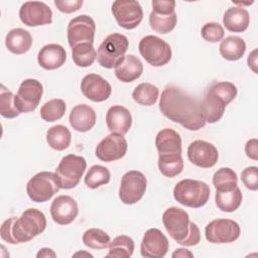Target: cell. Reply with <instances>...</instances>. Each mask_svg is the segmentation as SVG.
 <instances>
[{
  "mask_svg": "<svg viewBox=\"0 0 258 258\" xmlns=\"http://www.w3.org/2000/svg\"><path fill=\"white\" fill-rule=\"evenodd\" d=\"M159 110L166 118L190 131H198L206 125L201 103L174 86L162 91Z\"/></svg>",
  "mask_w": 258,
  "mask_h": 258,
  "instance_id": "1",
  "label": "cell"
},
{
  "mask_svg": "<svg viewBox=\"0 0 258 258\" xmlns=\"http://www.w3.org/2000/svg\"><path fill=\"white\" fill-rule=\"evenodd\" d=\"M46 228L44 214L37 209L25 210L19 218L11 217L4 221L0 235L3 241L9 244L29 242Z\"/></svg>",
  "mask_w": 258,
  "mask_h": 258,
  "instance_id": "2",
  "label": "cell"
},
{
  "mask_svg": "<svg viewBox=\"0 0 258 258\" xmlns=\"http://www.w3.org/2000/svg\"><path fill=\"white\" fill-rule=\"evenodd\" d=\"M162 223L170 237L182 246H195L201 241L199 227L189 221L188 214L180 208L166 209L162 215Z\"/></svg>",
  "mask_w": 258,
  "mask_h": 258,
  "instance_id": "3",
  "label": "cell"
},
{
  "mask_svg": "<svg viewBox=\"0 0 258 258\" xmlns=\"http://www.w3.org/2000/svg\"><path fill=\"white\" fill-rule=\"evenodd\" d=\"M209 185L201 180L185 178L178 181L173 188L174 200L182 206L188 208H201L210 199Z\"/></svg>",
  "mask_w": 258,
  "mask_h": 258,
  "instance_id": "4",
  "label": "cell"
},
{
  "mask_svg": "<svg viewBox=\"0 0 258 258\" xmlns=\"http://www.w3.org/2000/svg\"><path fill=\"white\" fill-rule=\"evenodd\" d=\"M128 38L121 33L109 34L97 50V60L105 69L115 68L125 56L128 49Z\"/></svg>",
  "mask_w": 258,
  "mask_h": 258,
  "instance_id": "5",
  "label": "cell"
},
{
  "mask_svg": "<svg viewBox=\"0 0 258 258\" xmlns=\"http://www.w3.org/2000/svg\"><path fill=\"white\" fill-rule=\"evenodd\" d=\"M60 184L55 173L50 171H40L33 175L26 184L28 198L34 203H44L49 201L58 190Z\"/></svg>",
  "mask_w": 258,
  "mask_h": 258,
  "instance_id": "6",
  "label": "cell"
},
{
  "mask_svg": "<svg viewBox=\"0 0 258 258\" xmlns=\"http://www.w3.org/2000/svg\"><path fill=\"white\" fill-rule=\"evenodd\" d=\"M86 167L87 162L83 156L69 154L62 157L54 172L58 178L60 188L70 189L76 187L79 184Z\"/></svg>",
  "mask_w": 258,
  "mask_h": 258,
  "instance_id": "7",
  "label": "cell"
},
{
  "mask_svg": "<svg viewBox=\"0 0 258 258\" xmlns=\"http://www.w3.org/2000/svg\"><path fill=\"white\" fill-rule=\"evenodd\" d=\"M138 48L142 57L153 67H162L171 59L170 45L155 35L142 37Z\"/></svg>",
  "mask_w": 258,
  "mask_h": 258,
  "instance_id": "8",
  "label": "cell"
},
{
  "mask_svg": "<svg viewBox=\"0 0 258 258\" xmlns=\"http://www.w3.org/2000/svg\"><path fill=\"white\" fill-rule=\"evenodd\" d=\"M147 179L138 170L127 171L121 179L119 187V198L125 205L136 204L143 197L146 190Z\"/></svg>",
  "mask_w": 258,
  "mask_h": 258,
  "instance_id": "9",
  "label": "cell"
},
{
  "mask_svg": "<svg viewBox=\"0 0 258 258\" xmlns=\"http://www.w3.org/2000/svg\"><path fill=\"white\" fill-rule=\"evenodd\" d=\"M240 233L239 224L230 219L213 220L205 229L206 239L213 244L232 243L239 238Z\"/></svg>",
  "mask_w": 258,
  "mask_h": 258,
  "instance_id": "10",
  "label": "cell"
},
{
  "mask_svg": "<svg viewBox=\"0 0 258 258\" xmlns=\"http://www.w3.org/2000/svg\"><path fill=\"white\" fill-rule=\"evenodd\" d=\"M43 93L42 84L35 79L24 80L17 91L14 98V103L20 113H28L34 111Z\"/></svg>",
  "mask_w": 258,
  "mask_h": 258,
  "instance_id": "11",
  "label": "cell"
},
{
  "mask_svg": "<svg viewBox=\"0 0 258 258\" xmlns=\"http://www.w3.org/2000/svg\"><path fill=\"white\" fill-rule=\"evenodd\" d=\"M112 13L117 23L125 29L136 28L143 19V10L138 1L116 0L112 4Z\"/></svg>",
  "mask_w": 258,
  "mask_h": 258,
  "instance_id": "12",
  "label": "cell"
},
{
  "mask_svg": "<svg viewBox=\"0 0 258 258\" xmlns=\"http://www.w3.org/2000/svg\"><path fill=\"white\" fill-rule=\"evenodd\" d=\"M96 24L92 17L88 15H79L73 18L68 25V41L70 46L94 42Z\"/></svg>",
  "mask_w": 258,
  "mask_h": 258,
  "instance_id": "13",
  "label": "cell"
},
{
  "mask_svg": "<svg viewBox=\"0 0 258 258\" xmlns=\"http://www.w3.org/2000/svg\"><path fill=\"white\" fill-rule=\"evenodd\" d=\"M19 18L30 27L46 25L52 21V11L44 2L27 1L19 9Z\"/></svg>",
  "mask_w": 258,
  "mask_h": 258,
  "instance_id": "14",
  "label": "cell"
},
{
  "mask_svg": "<svg viewBox=\"0 0 258 258\" xmlns=\"http://www.w3.org/2000/svg\"><path fill=\"white\" fill-rule=\"evenodd\" d=\"M127 148V141L123 135L111 133L98 143L95 153L100 160L111 162L121 159L126 154Z\"/></svg>",
  "mask_w": 258,
  "mask_h": 258,
  "instance_id": "15",
  "label": "cell"
},
{
  "mask_svg": "<svg viewBox=\"0 0 258 258\" xmlns=\"http://www.w3.org/2000/svg\"><path fill=\"white\" fill-rule=\"evenodd\" d=\"M187 157L196 166L210 168L217 163L219 153L215 145L212 143L205 140H195L188 145Z\"/></svg>",
  "mask_w": 258,
  "mask_h": 258,
  "instance_id": "16",
  "label": "cell"
},
{
  "mask_svg": "<svg viewBox=\"0 0 258 258\" xmlns=\"http://www.w3.org/2000/svg\"><path fill=\"white\" fill-rule=\"evenodd\" d=\"M169 248V242L166 236L158 229H148L141 242L140 252L146 258H162L166 255Z\"/></svg>",
  "mask_w": 258,
  "mask_h": 258,
  "instance_id": "17",
  "label": "cell"
},
{
  "mask_svg": "<svg viewBox=\"0 0 258 258\" xmlns=\"http://www.w3.org/2000/svg\"><path fill=\"white\" fill-rule=\"evenodd\" d=\"M83 95L93 102L106 101L112 93V87L108 81L97 74L86 75L81 82Z\"/></svg>",
  "mask_w": 258,
  "mask_h": 258,
  "instance_id": "18",
  "label": "cell"
},
{
  "mask_svg": "<svg viewBox=\"0 0 258 258\" xmlns=\"http://www.w3.org/2000/svg\"><path fill=\"white\" fill-rule=\"evenodd\" d=\"M79 214V206L71 196L61 195L56 197L50 206V215L54 223L58 225L71 224Z\"/></svg>",
  "mask_w": 258,
  "mask_h": 258,
  "instance_id": "19",
  "label": "cell"
},
{
  "mask_svg": "<svg viewBox=\"0 0 258 258\" xmlns=\"http://www.w3.org/2000/svg\"><path fill=\"white\" fill-rule=\"evenodd\" d=\"M158 156H174L181 154V138L173 129H161L155 137Z\"/></svg>",
  "mask_w": 258,
  "mask_h": 258,
  "instance_id": "20",
  "label": "cell"
},
{
  "mask_svg": "<svg viewBox=\"0 0 258 258\" xmlns=\"http://www.w3.org/2000/svg\"><path fill=\"white\" fill-rule=\"evenodd\" d=\"M106 123L111 133L124 135L131 128L132 116L127 108L121 105H115L107 111Z\"/></svg>",
  "mask_w": 258,
  "mask_h": 258,
  "instance_id": "21",
  "label": "cell"
},
{
  "mask_svg": "<svg viewBox=\"0 0 258 258\" xmlns=\"http://www.w3.org/2000/svg\"><path fill=\"white\" fill-rule=\"evenodd\" d=\"M67 60V52L64 48L56 43L44 45L37 54L38 64L44 70H56L64 64Z\"/></svg>",
  "mask_w": 258,
  "mask_h": 258,
  "instance_id": "22",
  "label": "cell"
},
{
  "mask_svg": "<svg viewBox=\"0 0 258 258\" xmlns=\"http://www.w3.org/2000/svg\"><path fill=\"white\" fill-rule=\"evenodd\" d=\"M97 116L95 110L86 104H80L71 111L69 121L73 129L78 132H87L96 124Z\"/></svg>",
  "mask_w": 258,
  "mask_h": 258,
  "instance_id": "23",
  "label": "cell"
},
{
  "mask_svg": "<svg viewBox=\"0 0 258 258\" xmlns=\"http://www.w3.org/2000/svg\"><path fill=\"white\" fill-rule=\"evenodd\" d=\"M142 73L143 64L141 60L133 54L125 55L115 67V76L123 83H131L137 80Z\"/></svg>",
  "mask_w": 258,
  "mask_h": 258,
  "instance_id": "24",
  "label": "cell"
},
{
  "mask_svg": "<svg viewBox=\"0 0 258 258\" xmlns=\"http://www.w3.org/2000/svg\"><path fill=\"white\" fill-rule=\"evenodd\" d=\"M223 23L226 29L231 32H243L249 26L250 16L242 6L230 7L224 13Z\"/></svg>",
  "mask_w": 258,
  "mask_h": 258,
  "instance_id": "25",
  "label": "cell"
},
{
  "mask_svg": "<svg viewBox=\"0 0 258 258\" xmlns=\"http://www.w3.org/2000/svg\"><path fill=\"white\" fill-rule=\"evenodd\" d=\"M5 45L10 52L14 54H23L30 49L32 45V36L23 28H13L6 34Z\"/></svg>",
  "mask_w": 258,
  "mask_h": 258,
  "instance_id": "26",
  "label": "cell"
},
{
  "mask_svg": "<svg viewBox=\"0 0 258 258\" xmlns=\"http://www.w3.org/2000/svg\"><path fill=\"white\" fill-rule=\"evenodd\" d=\"M226 107L227 104L221 98L208 91L201 103L203 117L208 123L218 122L223 117Z\"/></svg>",
  "mask_w": 258,
  "mask_h": 258,
  "instance_id": "27",
  "label": "cell"
},
{
  "mask_svg": "<svg viewBox=\"0 0 258 258\" xmlns=\"http://www.w3.org/2000/svg\"><path fill=\"white\" fill-rule=\"evenodd\" d=\"M242 199V192L238 186L229 190H216V206L225 213L236 211L241 206Z\"/></svg>",
  "mask_w": 258,
  "mask_h": 258,
  "instance_id": "28",
  "label": "cell"
},
{
  "mask_svg": "<svg viewBox=\"0 0 258 258\" xmlns=\"http://www.w3.org/2000/svg\"><path fill=\"white\" fill-rule=\"evenodd\" d=\"M219 50L225 59L235 61L244 55L246 51V43L241 37L231 35L222 40Z\"/></svg>",
  "mask_w": 258,
  "mask_h": 258,
  "instance_id": "29",
  "label": "cell"
},
{
  "mask_svg": "<svg viewBox=\"0 0 258 258\" xmlns=\"http://www.w3.org/2000/svg\"><path fill=\"white\" fill-rule=\"evenodd\" d=\"M72 141L70 130L63 125H54L46 132V142L54 150L61 151L67 149Z\"/></svg>",
  "mask_w": 258,
  "mask_h": 258,
  "instance_id": "30",
  "label": "cell"
},
{
  "mask_svg": "<svg viewBox=\"0 0 258 258\" xmlns=\"http://www.w3.org/2000/svg\"><path fill=\"white\" fill-rule=\"evenodd\" d=\"M177 16L174 12H156L151 11L149 15L150 27L157 33L166 34L170 32L176 24Z\"/></svg>",
  "mask_w": 258,
  "mask_h": 258,
  "instance_id": "31",
  "label": "cell"
},
{
  "mask_svg": "<svg viewBox=\"0 0 258 258\" xmlns=\"http://www.w3.org/2000/svg\"><path fill=\"white\" fill-rule=\"evenodd\" d=\"M134 252V241L126 235H120L113 239L109 244L107 257L129 258Z\"/></svg>",
  "mask_w": 258,
  "mask_h": 258,
  "instance_id": "32",
  "label": "cell"
},
{
  "mask_svg": "<svg viewBox=\"0 0 258 258\" xmlns=\"http://www.w3.org/2000/svg\"><path fill=\"white\" fill-rule=\"evenodd\" d=\"M159 95V90L156 86L149 83H142L138 85L133 93V100L142 106H152L156 103Z\"/></svg>",
  "mask_w": 258,
  "mask_h": 258,
  "instance_id": "33",
  "label": "cell"
},
{
  "mask_svg": "<svg viewBox=\"0 0 258 258\" xmlns=\"http://www.w3.org/2000/svg\"><path fill=\"white\" fill-rule=\"evenodd\" d=\"M72 57L74 62L81 68H87L93 64L97 57V52L93 43H81L72 48Z\"/></svg>",
  "mask_w": 258,
  "mask_h": 258,
  "instance_id": "34",
  "label": "cell"
},
{
  "mask_svg": "<svg viewBox=\"0 0 258 258\" xmlns=\"http://www.w3.org/2000/svg\"><path fill=\"white\" fill-rule=\"evenodd\" d=\"M236 172L229 167L218 169L213 175V184L216 190H229L238 186Z\"/></svg>",
  "mask_w": 258,
  "mask_h": 258,
  "instance_id": "35",
  "label": "cell"
},
{
  "mask_svg": "<svg viewBox=\"0 0 258 258\" xmlns=\"http://www.w3.org/2000/svg\"><path fill=\"white\" fill-rule=\"evenodd\" d=\"M82 240L87 247L97 250L107 248L111 242L110 236L105 231L98 228H91L87 230L84 233Z\"/></svg>",
  "mask_w": 258,
  "mask_h": 258,
  "instance_id": "36",
  "label": "cell"
},
{
  "mask_svg": "<svg viewBox=\"0 0 258 258\" xmlns=\"http://www.w3.org/2000/svg\"><path fill=\"white\" fill-rule=\"evenodd\" d=\"M158 169L166 177H174L181 173L183 160L181 155L158 156Z\"/></svg>",
  "mask_w": 258,
  "mask_h": 258,
  "instance_id": "37",
  "label": "cell"
},
{
  "mask_svg": "<svg viewBox=\"0 0 258 258\" xmlns=\"http://www.w3.org/2000/svg\"><path fill=\"white\" fill-rule=\"evenodd\" d=\"M66 103L61 99H52L44 103L40 108V117L46 122H54L66 113Z\"/></svg>",
  "mask_w": 258,
  "mask_h": 258,
  "instance_id": "38",
  "label": "cell"
},
{
  "mask_svg": "<svg viewBox=\"0 0 258 258\" xmlns=\"http://www.w3.org/2000/svg\"><path fill=\"white\" fill-rule=\"evenodd\" d=\"M110 171L107 167L102 165H93L88 170L84 181L90 188H97L100 185L107 184L110 181Z\"/></svg>",
  "mask_w": 258,
  "mask_h": 258,
  "instance_id": "39",
  "label": "cell"
},
{
  "mask_svg": "<svg viewBox=\"0 0 258 258\" xmlns=\"http://www.w3.org/2000/svg\"><path fill=\"white\" fill-rule=\"evenodd\" d=\"M14 98L15 95L2 85L0 89V113L2 117L12 119L20 115V112L15 106Z\"/></svg>",
  "mask_w": 258,
  "mask_h": 258,
  "instance_id": "40",
  "label": "cell"
},
{
  "mask_svg": "<svg viewBox=\"0 0 258 258\" xmlns=\"http://www.w3.org/2000/svg\"><path fill=\"white\" fill-rule=\"evenodd\" d=\"M208 92L221 98L227 105H229L238 94L237 87L231 82H216L208 89Z\"/></svg>",
  "mask_w": 258,
  "mask_h": 258,
  "instance_id": "41",
  "label": "cell"
},
{
  "mask_svg": "<svg viewBox=\"0 0 258 258\" xmlns=\"http://www.w3.org/2000/svg\"><path fill=\"white\" fill-rule=\"evenodd\" d=\"M201 34L206 41L218 42L224 38L225 31L221 24L217 22H208L202 27Z\"/></svg>",
  "mask_w": 258,
  "mask_h": 258,
  "instance_id": "42",
  "label": "cell"
},
{
  "mask_svg": "<svg viewBox=\"0 0 258 258\" xmlns=\"http://www.w3.org/2000/svg\"><path fill=\"white\" fill-rule=\"evenodd\" d=\"M241 180L250 190L258 189V168L257 166H248L241 172Z\"/></svg>",
  "mask_w": 258,
  "mask_h": 258,
  "instance_id": "43",
  "label": "cell"
},
{
  "mask_svg": "<svg viewBox=\"0 0 258 258\" xmlns=\"http://www.w3.org/2000/svg\"><path fill=\"white\" fill-rule=\"evenodd\" d=\"M54 5L60 12L73 13L82 7L83 0H54Z\"/></svg>",
  "mask_w": 258,
  "mask_h": 258,
  "instance_id": "44",
  "label": "cell"
},
{
  "mask_svg": "<svg viewBox=\"0 0 258 258\" xmlns=\"http://www.w3.org/2000/svg\"><path fill=\"white\" fill-rule=\"evenodd\" d=\"M245 152L249 158L253 160H258V141L256 138L249 139L246 142Z\"/></svg>",
  "mask_w": 258,
  "mask_h": 258,
  "instance_id": "45",
  "label": "cell"
},
{
  "mask_svg": "<svg viewBox=\"0 0 258 258\" xmlns=\"http://www.w3.org/2000/svg\"><path fill=\"white\" fill-rule=\"evenodd\" d=\"M248 67L255 73L257 74V49H254L248 56L247 59Z\"/></svg>",
  "mask_w": 258,
  "mask_h": 258,
  "instance_id": "46",
  "label": "cell"
},
{
  "mask_svg": "<svg viewBox=\"0 0 258 258\" xmlns=\"http://www.w3.org/2000/svg\"><path fill=\"white\" fill-rule=\"evenodd\" d=\"M192 253L186 249H183V248H178L176 249L173 253H172V257L175 258V257H192Z\"/></svg>",
  "mask_w": 258,
  "mask_h": 258,
  "instance_id": "47",
  "label": "cell"
},
{
  "mask_svg": "<svg viewBox=\"0 0 258 258\" xmlns=\"http://www.w3.org/2000/svg\"><path fill=\"white\" fill-rule=\"evenodd\" d=\"M37 258L40 257H56V254L49 248H41L36 254Z\"/></svg>",
  "mask_w": 258,
  "mask_h": 258,
  "instance_id": "48",
  "label": "cell"
}]
</instances>
